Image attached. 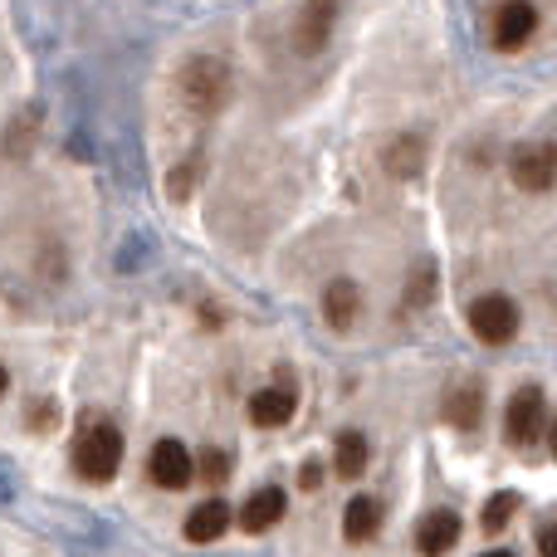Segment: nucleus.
Instances as JSON below:
<instances>
[{
	"mask_svg": "<svg viewBox=\"0 0 557 557\" xmlns=\"http://www.w3.org/2000/svg\"><path fill=\"white\" fill-rule=\"evenodd\" d=\"M182 103L201 117L221 113V108L231 103V64L211 59V54H196L191 64L182 69Z\"/></svg>",
	"mask_w": 557,
	"mask_h": 557,
	"instance_id": "obj_1",
	"label": "nucleus"
},
{
	"mask_svg": "<svg viewBox=\"0 0 557 557\" xmlns=\"http://www.w3.org/2000/svg\"><path fill=\"white\" fill-rule=\"evenodd\" d=\"M74 465H78V474L94 484L113 480L117 465H123V435H117V425L84 421V431H78V441H74Z\"/></svg>",
	"mask_w": 557,
	"mask_h": 557,
	"instance_id": "obj_2",
	"label": "nucleus"
},
{
	"mask_svg": "<svg viewBox=\"0 0 557 557\" xmlns=\"http://www.w3.org/2000/svg\"><path fill=\"white\" fill-rule=\"evenodd\" d=\"M470 327H474L480 343L499 347L519 333V308H513V298H504V294H484V298L470 304Z\"/></svg>",
	"mask_w": 557,
	"mask_h": 557,
	"instance_id": "obj_3",
	"label": "nucleus"
},
{
	"mask_svg": "<svg viewBox=\"0 0 557 557\" xmlns=\"http://www.w3.org/2000/svg\"><path fill=\"white\" fill-rule=\"evenodd\" d=\"M509 172H513V186H519V191H553L557 186V147L553 143L519 147Z\"/></svg>",
	"mask_w": 557,
	"mask_h": 557,
	"instance_id": "obj_4",
	"label": "nucleus"
},
{
	"mask_svg": "<svg viewBox=\"0 0 557 557\" xmlns=\"http://www.w3.org/2000/svg\"><path fill=\"white\" fill-rule=\"evenodd\" d=\"M504 431L519 450H529L533 441L543 435V386H519L509 396V411H504Z\"/></svg>",
	"mask_w": 557,
	"mask_h": 557,
	"instance_id": "obj_5",
	"label": "nucleus"
},
{
	"mask_svg": "<svg viewBox=\"0 0 557 557\" xmlns=\"http://www.w3.org/2000/svg\"><path fill=\"white\" fill-rule=\"evenodd\" d=\"M533 29H539V10L523 5V0H509V5L494 10V25H490V39L494 49H504V54H513V49H523L533 39Z\"/></svg>",
	"mask_w": 557,
	"mask_h": 557,
	"instance_id": "obj_6",
	"label": "nucleus"
},
{
	"mask_svg": "<svg viewBox=\"0 0 557 557\" xmlns=\"http://www.w3.org/2000/svg\"><path fill=\"white\" fill-rule=\"evenodd\" d=\"M191 450H186L182 441H157L152 445V480L162 484V490H182V484H191Z\"/></svg>",
	"mask_w": 557,
	"mask_h": 557,
	"instance_id": "obj_7",
	"label": "nucleus"
},
{
	"mask_svg": "<svg viewBox=\"0 0 557 557\" xmlns=\"http://www.w3.org/2000/svg\"><path fill=\"white\" fill-rule=\"evenodd\" d=\"M333 20L337 10L333 5H304L294 20V49L298 54H318V49L327 45V35H333Z\"/></svg>",
	"mask_w": 557,
	"mask_h": 557,
	"instance_id": "obj_8",
	"label": "nucleus"
},
{
	"mask_svg": "<svg viewBox=\"0 0 557 557\" xmlns=\"http://www.w3.org/2000/svg\"><path fill=\"white\" fill-rule=\"evenodd\" d=\"M445 421L455 431H474L484 421V386L480 382H460L445 392Z\"/></svg>",
	"mask_w": 557,
	"mask_h": 557,
	"instance_id": "obj_9",
	"label": "nucleus"
},
{
	"mask_svg": "<svg viewBox=\"0 0 557 557\" xmlns=\"http://www.w3.org/2000/svg\"><path fill=\"white\" fill-rule=\"evenodd\" d=\"M455 539H460V519H455L450 509H435L421 519V529H416V543H421L425 557H445L455 548Z\"/></svg>",
	"mask_w": 557,
	"mask_h": 557,
	"instance_id": "obj_10",
	"label": "nucleus"
},
{
	"mask_svg": "<svg viewBox=\"0 0 557 557\" xmlns=\"http://www.w3.org/2000/svg\"><path fill=\"white\" fill-rule=\"evenodd\" d=\"M298 411V392L294 386H264L250 401V421L255 425H288V416Z\"/></svg>",
	"mask_w": 557,
	"mask_h": 557,
	"instance_id": "obj_11",
	"label": "nucleus"
},
{
	"mask_svg": "<svg viewBox=\"0 0 557 557\" xmlns=\"http://www.w3.org/2000/svg\"><path fill=\"white\" fill-rule=\"evenodd\" d=\"M225 529H231V509L221 499H206L186 513V539L191 543H221Z\"/></svg>",
	"mask_w": 557,
	"mask_h": 557,
	"instance_id": "obj_12",
	"label": "nucleus"
},
{
	"mask_svg": "<svg viewBox=\"0 0 557 557\" xmlns=\"http://www.w3.org/2000/svg\"><path fill=\"white\" fill-rule=\"evenodd\" d=\"M278 519H284V490L250 494V499H245V509H240V529L245 533H264V529H274Z\"/></svg>",
	"mask_w": 557,
	"mask_h": 557,
	"instance_id": "obj_13",
	"label": "nucleus"
},
{
	"mask_svg": "<svg viewBox=\"0 0 557 557\" xmlns=\"http://www.w3.org/2000/svg\"><path fill=\"white\" fill-rule=\"evenodd\" d=\"M357 304H362V294H357L352 278H333V284L323 288V318H327L333 327H352Z\"/></svg>",
	"mask_w": 557,
	"mask_h": 557,
	"instance_id": "obj_14",
	"label": "nucleus"
},
{
	"mask_svg": "<svg viewBox=\"0 0 557 557\" xmlns=\"http://www.w3.org/2000/svg\"><path fill=\"white\" fill-rule=\"evenodd\" d=\"M376 529H382V504L367 499V494H357V499L347 504V513H343V533H347V543H367Z\"/></svg>",
	"mask_w": 557,
	"mask_h": 557,
	"instance_id": "obj_15",
	"label": "nucleus"
},
{
	"mask_svg": "<svg viewBox=\"0 0 557 557\" xmlns=\"http://www.w3.org/2000/svg\"><path fill=\"white\" fill-rule=\"evenodd\" d=\"M333 470L343 474V480H357V474L367 470V435L362 431H343L333 441Z\"/></svg>",
	"mask_w": 557,
	"mask_h": 557,
	"instance_id": "obj_16",
	"label": "nucleus"
},
{
	"mask_svg": "<svg viewBox=\"0 0 557 557\" xmlns=\"http://www.w3.org/2000/svg\"><path fill=\"white\" fill-rule=\"evenodd\" d=\"M386 172L392 176H416L421 172V137H396L386 152Z\"/></svg>",
	"mask_w": 557,
	"mask_h": 557,
	"instance_id": "obj_17",
	"label": "nucleus"
},
{
	"mask_svg": "<svg viewBox=\"0 0 557 557\" xmlns=\"http://www.w3.org/2000/svg\"><path fill=\"white\" fill-rule=\"evenodd\" d=\"M513 509H519V499H513V494H494V499H490V509H484V529H490V533H499L504 523L513 519Z\"/></svg>",
	"mask_w": 557,
	"mask_h": 557,
	"instance_id": "obj_18",
	"label": "nucleus"
},
{
	"mask_svg": "<svg viewBox=\"0 0 557 557\" xmlns=\"http://www.w3.org/2000/svg\"><path fill=\"white\" fill-rule=\"evenodd\" d=\"M225 470H231V465H225V455H221V450H206V455H201V474H206L211 484H215V480H225Z\"/></svg>",
	"mask_w": 557,
	"mask_h": 557,
	"instance_id": "obj_19",
	"label": "nucleus"
},
{
	"mask_svg": "<svg viewBox=\"0 0 557 557\" xmlns=\"http://www.w3.org/2000/svg\"><path fill=\"white\" fill-rule=\"evenodd\" d=\"M539 553H543V557H557V523H553V529H543V539H539Z\"/></svg>",
	"mask_w": 557,
	"mask_h": 557,
	"instance_id": "obj_20",
	"label": "nucleus"
},
{
	"mask_svg": "<svg viewBox=\"0 0 557 557\" xmlns=\"http://www.w3.org/2000/svg\"><path fill=\"white\" fill-rule=\"evenodd\" d=\"M548 445H553V455H557V421L548 425Z\"/></svg>",
	"mask_w": 557,
	"mask_h": 557,
	"instance_id": "obj_21",
	"label": "nucleus"
},
{
	"mask_svg": "<svg viewBox=\"0 0 557 557\" xmlns=\"http://www.w3.org/2000/svg\"><path fill=\"white\" fill-rule=\"evenodd\" d=\"M5 386H10V376H5V367H0V392H5Z\"/></svg>",
	"mask_w": 557,
	"mask_h": 557,
	"instance_id": "obj_22",
	"label": "nucleus"
},
{
	"mask_svg": "<svg viewBox=\"0 0 557 557\" xmlns=\"http://www.w3.org/2000/svg\"><path fill=\"white\" fill-rule=\"evenodd\" d=\"M484 557H513V553H504V548H499V553H484Z\"/></svg>",
	"mask_w": 557,
	"mask_h": 557,
	"instance_id": "obj_23",
	"label": "nucleus"
}]
</instances>
